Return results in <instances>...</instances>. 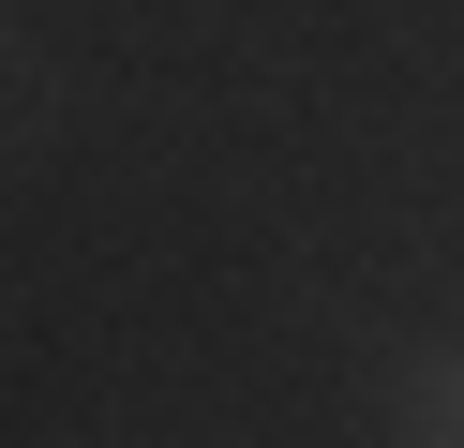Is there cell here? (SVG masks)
<instances>
[{
    "mask_svg": "<svg viewBox=\"0 0 464 448\" xmlns=\"http://www.w3.org/2000/svg\"><path fill=\"white\" fill-rule=\"evenodd\" d=\"M390 448H464V344H420L390 374Z\"/></svg>",
    "mask_w": 464,
    "mask_h": 448,
    "instance_id": "1",
    "label": "cell"
}]
</instances>
